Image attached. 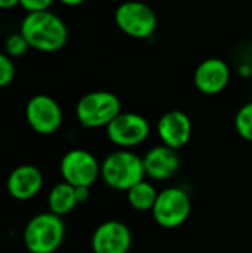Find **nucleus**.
I'll return each mask as SVG.
<instances>
[{"label": "nucleus", "mask_w": 252, "mask_h": 253, "mask_svg": "<svg viewBox=\"0 0 252 253\" xmlns=\"http://www.w3.org/2000/svg\"><path fill=\"white\" fill-rule=\"evenodd\" d=\"M52 1L50 0H19V6L27 10V13L31 12H42L49 10Z\"/></svg>", "instance_id": "aec40b11"}, {"label": "nucleus", "mask_w": 252, "mask_h": 253, "mask_svg": "<svg viewBox=\"0 0 252 253\" xmlns=\"http://www.w3.org/2000/svg\"><path fill=\"white\" fill-rule=\"evenodd\" d=\"M143 163L144 172L149 178L154 181H166L178 172L181 159L177 150L166 145H157L144 154Z\"/></svg>", "instance_id": "ddd939ff"}, {"label": "nucleus", "mask_w": 252, "mask_h": 253, "mask_svg": "<svg viewBox=\"0 0 252 253\" xmlns=\"http://www.w3.org/2000/svg\"><path fill=\"white\" fill-rule=\"evenodd\" d=\"M15 77V64L9 55L0 52V87L7 86Z\"/></svg>", "instance_id": "6ab92c4d"}, {"label": "nucleus", "mask_w": 252, "mask_h": 253, "mask_svg": "<svg viewBox=\"0 0 252 253\" xmlns=\"http://www.w3.org/2000/svg\"><path fill=\"white\" fill-rule=\"evenodd\" d=\"M235 127L244 139L252 142V102L239 108L235 117Z\"/></svg>", "instance_id": "f3484780"}, {"label": "nucleus", "mask_w": 252, "mask_h": 253, "mask_svg": "<svg viewBox=\"0 0 252 253\" xmlns=\"http://www.w3.org/2000/svg\"><path fill=\"white\" fill-rule=\"evenodd\" d=\"M25 119L37 133L50 135L56 132L62 123V110L52 96L37 93L31 96L25 105Z\"/></svg>", "instance_id": "1a4fd4ad"}, {"label": "nucleus", "mask_w": 252, "mask_h": 253, "mask_svg": "<svg viewBox=\"0 0 252 253\" xmlns=\"http://www.w3.org/2000/svg\"><path fill=\"white\" fill-rule=\"evenodd\" d=\"M18 4H19L18 0H0V9H10Z\"/></svg>", "instance_id": "4be33fe9"}, {"label": "nucleus", "mask_w": 252, "mask_h": 253, "mask_svg": "<svg viewBox=\"0 0 252 253\" xmlns=\"http://www.w3.org/2000/svg\"><path fill=\"white\" fill-rule=\"evenodd\" d=\"M62 3L67 6H76V4H80L82 0H62Z\"/></svg>", "instance_id": "5701e85b"}, {"label": "nucleus", "mask_w": 252, "mask_h": 253, "mask_svg": "<svg viewBox=\"0 0 252 253\" xmlns=\"http://www.w3.org/2000/svg\"><path fill=\"white\" fill-rule=\"evenodd\" d=\"M19 33L30 47L40 52H56L67 43L68 30L65 22L50 10L27 13L21 22Z\"/></svg>", "instance_id": "f257e3e1"}, {"label": "nucleus", "mask_w": 252, "mask_h": 253, "mask_svg": "<svg viewBox=\"0 0 252 253\" xmlns=\"http://www.w3.org/2000/svg\"><path fill=\"white\" fill-rule=\"evenodd\" d=\"M64 182L73 187H91L101 176V165L86 150L74 148L67 151L59 163Z\"/></svg>", "instance_id": "0eeeda50"}, {"label": "nucleus", "mask_w": 252, "mask_h": 253, "mask_svg": "<svg viewBox=\"0 0 252 253\" xmlns=\"http://www.w3.org/2000/svg\"><path fill=\"white\" fill-rule=\"evenodd\" d=\"M28 47H30L28 42L19 31L12 33L4 40V50H6V55L9 56H21L28 50Z\"/></svg>", "instance_id": "a211bd4d"}, {"label": "nucleus", "mask_w": 252, "mask_h": 253, "mask_svg": "<svg viewBox=\"0 0 252 253\" xmlns=\"http://www.w3.org/2000/svg\"><path fill=\"white\" fill-rule=\"evenodd\" d=\"M6 187L13 199L27 200L34 197L42 190L43 175L39 168L33 165H22L9 173Z\"/></svg>", "instance_id": "4468645a"}, {"label": "nucleus", "mask_w": 252, "mask_h": 253, "mask_svg": "<svg viewBox=\"0 0 252 253\" xmlns=\"http://www.w3.org/2000/svg\"><path fill=\"white\" fill-rule=\"evenodd\" d=\"M144 175L143 157L129 150H117L108 154L101 163V178L114 190L128 191L141 182Z\"/></svg>", "instance_id": "7ed1b4c3"}, {"label": "nucleus", "mask_w": 252, "mask_h": 253, "mask_svg": "<svg viewBox=\"0 0 252 253\" xmlns=\"http://www.w3.org/2000/svg\"><path fill=\"white\" fill-rule=\"evenodd\" d=\"M157 194L159 193L156 191L153 184L146 179L135 184L126 191L128 203L137 211H151L156 203Z\"/></svg>", "instance_id": "dca6fc26"}, {"label": "nucleus", "mask_w": 252, "mask_h": 253, "mask_svg": "<svg viewBox=\"0 0 252 253\" xmlns=\"http://www.w3.org/2000/svg\"><path fill=\"white\" fill-rule=\"evenodd\" d=\"M192 212L190 196L178 187H171L157 194L151 209L154 221L163 228H177L183 225Z\"/></svg>", "instance_id": "39448f33"}, {"label": "nucleus", "mask_w": 252, "mask_h": 253, "mask_svg": "<svg viewBox=\"0 0 252 253\" xmlns=\"http://www.w3.org/2000/svg\"><path fill=\"white\" fill-rule=\"evenodd\" d=\"M120 113L122 102L119 96L107 90L89 92L76 105V116L85 127H107Z\"/></svg>", "instance_id": "20e7f679"}, {"label": "nucleus", "mask_w": 252, "mask_h": 253, "mask_svg": "<svg viewBox=\"0 0 252 253\" xmlns=\"http://www.w3.org/2000/svg\"><path fill=\"white\" fill-rule=\"evenodd\" d=\"M76 188L67 182H59L53 185L48 196V206L49 212L56 216H64L70 213L77 206Z\"/></svg>", "instance_id": "2eb2a0df"}, {"label": "nucleus", "mask_w": 252, "mask_h": 253, "mask_svg": "<svg viewBox=\"0 0 252 253\" xmlns=\"http://www.w3.org/2000/svg\"><path fill=\"white\" fill-rule=\"evenodd\" d=\"M157 133L163 145L180 150L187 145L192 138V120L184 111L171 110L159 119Z\"/></svg>", "instance_id": "9b49d317"}, {"label": "nucleus", "mask_w": 252, "mask_h": 253, "mask_svg": "<svg viewBox=\"0 0 252 253\" xmlns=\"http://www.w3.org/2000/svg\"><path fill=\"white\" fill-rule=\"evenodd\" d=\"M196 87L206 95H217L226 89L230 82V67L221 58H208L195 70Z\"/></svg>", "instance_id": "f8f14e48"}, {"label": "nucleus", "mask_w": 252, "mask_h": 253, "mask_svg": "<svg viewBox=\"0 0 252 253\" xmlns=\"http://www.w3.org/2000/svg\"><path fill=\"white\" fill-rule=\"evenodd\" d=\"M132 245L129 227L120 221H105L100 224L91 239L94 253H128Z\"/></svg>", "instance_id": "9d476101"}, {"label": "nucleus", "mask_w": 252, "mask_h": 253, "mask_svg": "<svg viewBox=\"0 0 252 253\" xmlns=\"http://www.w3.org/2000/svg\"><path fill=\"white\" fill-rule=\"evenodd\" d=\"M65 237V225L61 216L50 212L34 215L25 225L22 240L30 253H53Z\"/></svg>", "instance_id": "f03ea898"}, {"label": "nucleus", "mask_w": 252, "mask_h": 253, "mask_svg": "<svg viewBox=\"0 0 252 253\" xmlns=\"http://www.w3.org/2000/svg\"><path fill=\"white\" fill-rule=\"evenodd\" d=\"M76 197H77V203H85L89 199V188L88 187H77L76 188Z\"/></svg>", "instance_id": "412c9836"}, {"label": "nucleus", "mask_w": 252, "mask_h": 253, "mask_svg": "<svg viewBox=\"0 0 252 253\" xmlns=\"http://www.w3.org/2000/svg\"><path fill=\"white\" fill-rule=\"evenodd\" d=\"M116 25L134 39L150 37L157 27L156 12L143 1H125L114 12Z\"/></svg>", "instance_id": "423d86ee"}, {"label": "nucleus", "mask_w": 252, "mask_h": 253, "mask_svg": "<svg viewBox=\"0 0 252 253\" xmlns=\"http://www.w3.org/2000/svg\"><path fill=\"white\" fill-rule=\"evenodd\" d=\"M150 135L149 120L138 113H120L108 126V139L120 148H132L143 144Z\"/></svg>", "instance_id": "6e6552de"}]
</instances>
